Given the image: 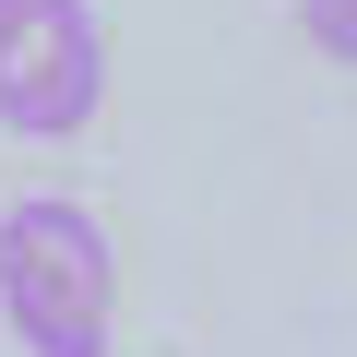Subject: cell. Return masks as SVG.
<instances>
[{
    "mask_svg": "<svg viewBox=\"0 0 357 357\" xmlns=\"http://www.w3.org/2000/svg\"><path fill=\"white\" fill-rule=\"evenodd\" d=\"M298 36L321 60H357V0H298Z\"/></svg>",
    "mask_w": 357,
    "mask_h": 357,
    "instance_id": "cell-3",
    "label": "cell"
},
{
    "mask_svg": "<svg viewBox=\"0 0 357 357\" xmlns=\"http://www.w3.org/2000/svg\"><path fill=\"white\" fill-rule=\"evenodd\" d=\"M107 107V24L96 0H0V131L60 143Z\"/></svg>",
    "mask_w": 357,
    "mask_h": 357,
    "instance_id": "cell-2",
    "label": "cell"
},
{
    "mask_svg": "<svg viewBox=\"0 0 357 357\" xmlns=\"http://www.w3.org/2000/svg\"><path fill=\"white\" fill-rule=\"evenodd\" d=\"M0 321L24 357H107L119 333V238L72 191H24L0 215Z\"/></svg>",
    "mask_w": 357,
    "mask_h": 357,
    "instance_id": "cell-1",
    "label": "cell"
}]
</instances>
